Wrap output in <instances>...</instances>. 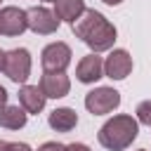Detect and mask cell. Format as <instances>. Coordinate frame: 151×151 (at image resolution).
I'll return each instance as SVG.
<instances>
[{"instance_id": "cell-1", "label": "cell", "mask_w": 151, "mask_h": 151, "mask_svg": "<svg viewBox=\"0 0 151 151\" xmlns=\"http://www.w3.org/2000/svg\"><path fill=\"white\" fill-rule=\"evenodd\" d=\"M71 31L76 33V38H80L97 54L111 50L113 42H116V35H118L116 26L97 9H85L83 17L76 24H71Z\"/></svg>"}, {"instance_id": "cell-2", "label": "cell", "mask_w": 151, "mask_h": 151, "mask_svg": "<svg viewBox=\"0 0 151 151\" xmlns=\"http://www.w3.org/2000/svg\"><path fill=\"white\" fill-rule=\"evenodd\" d=\"M137 134H139V123H137V118H132V116H127V113H118V116L109 118V120L99 127L97 139H99V144H101L104 149H109V151H123V149H127V146L137 139Z\"/></svg>"}, {"instance_id": "cell-3", "label": "cell", "mask_w": 151, "mask_h": 151, "mask_svg": "<svg viewBox=\"0 0 151 151\" xmlns=\"http://www.w3.org/2000/svg\"><path fill=\"white\" fill-rule=\"evenodd\" d=\"M2 73L12 80V83H26L31 76V52L26 47H14L9 52H5V64H2Z\"/></svg>"}, {"instance_id": "cell-4", "label": "cell", "mask_w": 151, "mask_h": 151, "mask_svg": "<svg viewBox=\"0 0 151 151\" xmlns=\"http://www.w3.org/2000/svg\"><path fill=\"white\" fill-rule=\"evenodd\" d=\"M120 106V92L113 87H94L85 94V109L92 116H106Z\"/></svg>"}, {"instance_id": "cell-5", "label": "cell", "mask_w": 151, "mask_h": 151, "mask_svg": "<svg viewBox=\"0 0 151 151\" xmlns=\"http://www.w3.org/2000/svg\"><path fill=\"white\" fill-rule=\"evenodd\" d=\"M71 57H73L71 47H68L66 42L57 40V42H50V45L42 47V52H40V64H42L45 71H54V73H57V71H66V68H68Z\"/></svg>"}, {"instance_id": "cell-6", "label": "cell", "mask_w": 151, "mask_h": 151, "mask_svg": "<svg viewBox=\"0 0 151 151\" xmlns=\"http://www.w3.org/2000/svg\"><path fill=\"white\" fill-rule=\"evenodd\" d=\"M26 28H28V14H26V9L14 7V5H7V7L0 9V35L17 38Z\"/></svg>"}, {"instance_id": "cell-7", "label": "cell", "mask_w": 151, "mask_h": 151, "mask_svg": "<svg viewBox=\"0 0 151 151\" xmlns=\"http://www.w3.org/2000/svg\"><path fill=\"white\" fill-rule=\"evenodd\" d=\"M26 14H28V28L33 31V33H38V35H52V33H57V28H59V17L52 12V9H47V7H31V9H26Z\"/></svg>"}, {"instance_id": "cell-8", "label": "cell", "mask_w": 151, "mask_h": 151, "mask_svg": "<svg viewBox=\"0 0 151 151\" xmlns=\"http://www.w3.org/2000/svg\"><path fill=\"white\" fill-rule=\"evenodd\" d=\"M132 73V57L127 50H111L104 59V76L111 80H125Z\"/></svg>"}, {"instance_id": "cell-9", "label": "cell", "mask_w": 151, "mask_h": 151, "mask_svg": "<svg viewBox=\"0 0 151 151\" xmlns=\"http://www.w3.org/2000/svg\"><path fill=\"white\" fill-rule=\"evenodd\" d=\"M40 87L45 92L47 99H61L71 92V80L66 76V71H45L40 78Z\"/></svg>"}, {"instance_id": "cell-10", "label": "cell", "mask_w": 151, "mask_h": 151, "mask_svg": "<svg viewBox=\"0 0 151 151\" xmlns=\"http://www.w3.org/2000/svg\"><path fill=\"white\" fill-rule=\"evenodd\" d=\"M76 78H78L80 83H85V85L97 83L99 78H104V59H101L97 52L85 54V57L78 61V66H76Z\"/></svg>"}, {"instance_id": "cell-11", "label": "cell", "mask_w": 151, "mask_h": 151, "mask_svg": "<svg viewBox=\"0 0 151 151\" xmlns=\"http://www.w3.org/2000/svg\"><path fill=\"white\" fill-rule=\"evenodd\" d=\"M45 99L47 97L40 85H21V90H19V104L26 109V113L38 116L45 109Z\"/></svg>"}, {"instance_id": "cell-12", "label": "cell", "mask_w": 151, "mask_h": 151, "mask_svg": "<svg viewBox=\"0 0 151 151\" xmlns=\"http://www.w3.org/2000/svg\"><path fill=\"white\" fill-rule=\"evenodd\" d=\"M47 123H50V127L54 132H71L78 125V113L73 109H68V106H59V109H54L50 113Z\"/></svg>"}, {"instance_id": "cell-13", "label": "cell", "mask_w": 151, "mask_h": 151, "mask_svg": "<svg viewBox=\"0 0 151 151\" xmlns=\"http://www.w3.org/2000/svg\"><path fill=\"white\" fill-rule=\"evenodd\" d=\"M85 9H87L85 0H57L54 2V14L59 17V21H66V24H76Z\"/></svg>"}, {"instance_id": "cell-14", "label": "cell", "mask_w": 151, "mask_h": 151, "mask_svg": "<svg viewBox=\"0 0 151 151\" xmlns=\"http://www.w3.org/2000/svg\"><path fill=\"white\" fill-rule=\"evenodd\" d=\"M26 120H28V113L21 104L0 109V127H5V130H21L26 125Z\"/></svg>"}, {"instance_id": "cell-15", "label": "cell", "mask_w": 151, "mask_h": 151, "mask_svg": "<svg viewBox=\"0 0 151 151\" xmlns=\"http://www.w3.org/2000/svg\"><path fill=\"white\" fill-rule=\"evenodd\" d=\"M134 113H137V123H142V125H149V127H151V99L139 101V104H137V109H134Z\"/></svg>"}, {"instance_id": "cell-16", "label": "cell", "mask_w": 151, "mask_h": 151, "mask_svg": "<svg viewBox=\"0 0 151 151\" xmlns=\"http://www.w3.org/2000/svg\"><path fill=\"white\" fill-rule=\"evenodd\" d=\"M38 151H66V144H59V142H45L38 146Z\"/></svg>"}, {"instance_id": "cell-17", "label": "cell", "mask_w": 151, "mask_h": 151, "mask_svg": "<svg viewBox=\"0 0 151 151\" xmlns=\"http://www.w3.org/2000/svg\"><path fill=\"white\" fill-rule=\"evenodd\" d=\"M9 151H33L26 142H9Z\"/></svg>"}, {"instance_id": "cell-18", "label": "cell", "mask_w": 151, "mask_h": 151, "mask_svg": "<svg viewBox=\"0 0 151 151\" xmlns=\"http://www.w3.org/2000/svg\"><path fill=\"white\" fill-rule=\"evenodd\" d=\"M66 151H92V149L83 142H73V144H66Z\"/></svg>"}, {"instance_id": "cell-19", "label": "cell", "mask_w": 151, "mask_h": 151, "mask_svg": "<svg viewBox=\"0 0 151 151\" xmlns=\"http://www.w3.org/2000/svg\"><path fill=\"white\" fill-rule=\"evenodd\" d=\"M7 97H9V94H7V90L0 85V109H2V106H7Z\"/></svg>"}, {"instance_id": "cell-20", "label": "cell", "mask_w": 151, "mask_h": 151, "mask_svg": "<svg viewBox=\"0 0 151 151\" xmlns=\"http://www.w3.org/2000/svg\"><path fill=\"white\" fill-rule=\"evenodd\" d=\"M0 151H9V142H5V139H0Z\"/></svg>"}, {"instance_id": "cell-21", "label": "cell", "mask_w": 151, "mask_h": 151, "mask_svg": "<svg viewBox=\"0 0 151 151\" xmlns=\"http://www.w3.org/2000/svg\"><path fill=\"white\" fill-rule=\"evenodd\" d=\"M101 2H106V5H111V7H116V5H120L123 0H101Z\"/></svg>"}, {"instance_id": "cell-22", "label": "cell", "mask_w": 151, "mask_h": 151, "mask_svg": "<svg viewBox=\"0 0 151 151\" xmlns=\"http://www.w3.org/2000/svg\"><path fill=\"white\" fill-rule=\"evenodd\" d=\"M2 64H5V52L0 50V71H2Z\"/></svg>"}, {"instance_id": "cell-23", "label": "cell", "mask_w": 151, "mask_h": 151, "mask_svg": "<svg viewBox=\"0 0 151 151\" xmlns=\"http://www.w3.org/2000/svg\"><path fill=\"white\" fill-rule=\"evenodd\" d=\"M42 2H57V0H42Z\"/></svg>"}, {"instance_id": "cell-24", "label": "cell", "mask_w": 151, "mask_h": 151, "mask_svg": "<svg viewBox=\"0 0 151 151\" xmlns=\"http://www.w3.org/2000/svg\"><path fill=\"white\" fill-rule=\"evenodd\" d=\"M139 151H146V149H139Z\"/></svg>"}, {"instance_id": "cell-25", "label": "cell", "mask_w": 151, "mask_h": 151, "mask_svg": "<svg viewBox=\"0 0 151 151\" xmlns=\"http://www.w3.org/2000/svg\"><path fill=\"white\" fill-rule=\"evenodd\" d=\"M0 2H2V0H0Z\"/></svg>"}]
</instances>
